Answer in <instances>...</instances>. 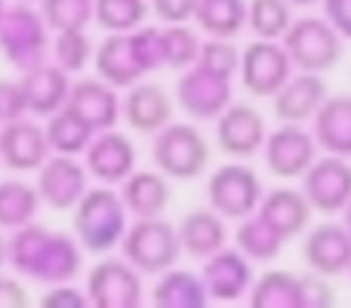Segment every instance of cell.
<instances>
[{
    "instance_id": "cell-36",
    "label": "cell",
    "mask_w": 351,
    "mask_h": 308,
    "mask_svg": "<svg viewBox=\"0 0 351 308\" xmlns=\"http://www.w3.org/2000/svg\"><path fill=\"white\" fill-rule=\"evenodd\" d=\"M200 37L188 25H164L160 28V56H164V68L173 71H185L197 62L200 56Z\"/></svg>"
},
{
    "instance_id": "cell-22",
    "label": "cell",
    "mask_w": 351,
    "mask_h": 308,
    "mask_svg": "<svg viewBox=\"0 0 351 308\" xmlns=\"http://www.w3.org/2000/svg\"><path fill=\"white\" fill-rule=\"evenodd\" d=\"M327 96H330V90H327L324 74L299 71L274 93V99H271L274 117L280 123H308V121H315V115L327 102Z\"/></svg>"
},
{
    "instance_id": "cell-30",
    "label": "cell",
    "mask_w": 351,
    "mask_h": 308,
    "mask_svg": "<svg viewBox=\"0 0 351 308\" xmlns=\"http://www.w3.org/2000/svg\"><path fill=\"white\" fill-rule=\"evenodd\" d=\"M43 200L37 185L31 182H0V228L3 231H16L22 225L37 222V213H40Z\"/></svg>"
},
{
    "instance_id": "cell-51",
    "label": "cell",
    "mask_w": 351,
    "mask_h": 308,
    "mask_svg": "<svg viewBox=\"0 0 351 308\" xmlns=\"http://www.w3.org/2000/svg\"><path fill=\"white\" fill-rule=\"evenodd\" d=\"M348 274H351V272H348Z\"/></svg>"
},
{
    "instance_id": "cell-9",
    "label": "cell",
    "mask_w": 351,
    "mask_h": 308,
    "mask_svg": "<svg viewBox=\"0 0 351 308\" xmlns=\"http://www.w3.org/2000/svg\"><path fill=\"white\" fill-rule=\"evenodd\" d=\"M241 86L256 99H274V93L293 78L290 53L280 40H262L256 37L253 43L241 49Z\"/></svg>"
},
{
    "instance_id": "cell-31",
    "label": "cell",
    "mask_w": 351,
    "mask_h": 308,
    "mask_svg": "<svg viewBox=\"0 0 351 308\" xmlns=\"http://www.w3.org/2000/svg\"><path fill=\"white\" fill-rule=\"evenodd\" d=\"M47 139H49V148L53 154H74V157H84V152L90 148L93 136L96 130L84 121L80 115H74L71 108H59L56 115L47 117Z\"/></svg>"
},
{
    "instance_id": "cell-7",
    "label": "cell",
    "mask_w": 351,
    "mask_h": 308,
    "mask_svg": "<svg viewBox=\"0 0 351 308\" xmlns=\"http://www.w3.org/2000/svg\"><path fill=\"white\" fill-rule=\"evenodd\" d=\"M342 40H346V37L330 25L327 16L293 19L287 34L280 37L284 49L290 53L293 68H296V71H311V74H327L339 65Z\"/></svg>"
},
{
    "instance_id": "cell-24",
    "label": "cell",
    "mask_w": 351,
    "mask_h": 308,
    "mask_svg": "<svg viewBox=\"0 0 351 308\" xmlns=\"http://www.w3.org/2000/svg\"><path fill=\"white\" fill-rule=\"evenodd\" d=\"M259 213L274 231H278L284 241H293V237L305 235L311 228V216H315V206L308 204L302 188H271V191L262 194Z\"/></svg>"
},
{
    "instance_id": "cell-45",
    "label": "cell",
    "mask_w": 351,
    "mask_h": 308,
    "mask_svg": "<svg viewBox=\"0 0 351 308\" xmlns=\"http://www.w3.org/2000/svg\"><path fill=\"white\" fill-rule=\"evenodd\" d=\"M25 305H31L25 284H19L16 278H3L0 274V308H25Z\"/></svg>"
},
{
    "instance_id": "cell-27",
    "label": "cell",
    "mask_w": 351,
    "mask_h": 308,
    "mask_svg": "<svg viewBox=\"0 0 351 308\" xmlns=\"http://www.w3.org/2000/svg\"><path fill=\"white\" fill-rule=\"evenodd\" d=\"M311 133H315L321 152L351 161V93L327 96V102L311 121Z\"/></svg>"
},
{
    "instance_id": "cell-37",
    "label": "cell",
    "mask_w": 351,
    "mask_h": 308,
    "mask_svg": "<svg viewBox=\"0 0 351 308\" xmlns=\"http://www.w3.org/2000/svg\"><path fill=\"white\" fill-rule=\"evenodd\" d=\"M40 16L49 31H84L96 22V0H40Z\"/></svg>"
},
{
    "instance_id": "cell-1",
    "label": "cell",
    "mask_w": 351,
    "mask_h": 308,
    "mask_svg": "<svg viewBox=\"0 0 351 308\" xmlns=\"http://www.w3.org/2000/svg\"><path fill=\"white\" fill-rule=\"evenodd\" d=\"M6 265L19 278L40 287L71 284L84 268V247L77 237L65 231H53L40 222H31L10 235Z\"/></svg>"
},
{
    "instance_id": "cell-17",
    "label": "cell",
    "mask_w": 351,
    "mask_h": 308,
    "mask_svg": "<svg viewBox=\"0 0 351 308\" xmlns=\"http://www.w3.org/2000/svg\"><path fill=\"white\" fill-rule=\"evenodd\" d=\"M53 154L47 127L31 117H19L0 127V163L12 173H37Z\"/></svg>"
},
{
    "instance_id": "cell-11",
    "label": "cell",
    "mask_w": 351,
    "mask_h": 308,
    "mask_svg": "<svg viewBox=\"0 0 351 308\" xmlns=\"http://www.w3.org/2000/svg\"><path fill=\"white\" fill-rule=\"evenodd\" d=\"M231 102H234V86L228 78H219L200 65H191L179 74L176 105L191 121H216Z\"/></svg>"
},
{
    "instance_id": "cell-23",
    "label": "cell",
    "mask_w": 351,
    "mask_h": 308,
    "mask_svg": "<svg viewBox=\"0 0 351 308\" xmlns=\"http://www.w3.org/2000/svg\"><path fill=\"white\" fill-rule=\"evenodd\" d=\"M22 90H25V102H28V115L43 117L56 115L59 108L68 105V93H71V74L65 68H59L56 62H40V65L22 71Z\"/></svg>"
},
{
    "instance_id": "cell-3",
    "label": "cell",
    "mask_w": 351,
    "mask_h": 308,
    "mask_svg": "<svg viewBox=\"0 0 351 308\" xmlns=\"http://www.w3.org/2000/svg\"><path fill=\"white\" fill-rule=\"evenodd\" d=\"M130 210L114 185H90V191L71 210V231L80 241L84 253L105 256L121 247L130 228Z\"/></svg>"
},
{
    "instance_id": "cell-48",
    "label": "cell",
    "mask_w": 351,
    "mask_h": 308,
    "mask_svg": "<svg viewBox=\"0 0 351 308\" xmlns=\"http://www.w3.org/2000/svg\"><path fill=\"white\" fill-rule=\"evenodd\" d=\"M342 222H346V225H348V231H351V204L346 206V219H342Z\"/></svg>"
},
{
    "instance_id": "cell-40",
    "label": "cell",
    "mask_w": 351,
    "mask_h": 308,
    "mask_svg": "<svg viewBox=\"0 0 351 308\" xmlns=\"http://www.w3.org/2000/svg\"><path fill=\"white\" fill-rule=\"evenodd\" d=\"M299 296H302V308H330L336 305V290L330 278L317 272H302L299 274Z\"/></svg>"
},
{
    "instance_id": "cell-49",
    "label": "cell",
    "mask_w": 351,
    "mask_h": 308,
    "mask_svg": "<svg viewBox=\"0 0 351 308\" xmlns=\"http://www.w3.org/2000/svg\"><path fill=\"white\" fill-rule=\"evenodd\" d=\"M3 10H6V0H0V16H3Z\"/></svg>"
},
{
    "instance_id": "cell-16",
    "label": "cell",
    "mask_w": 351,
    "mask_h": 308,
    "mask_svg": "<svg viewBox=\"0 0 351 308\" xmlns=\"http://www.w3.org/2000/svg\"><path fill=\"white\" fill-rule=\"evenodd\" d=\"M200 278L206 284L210 303H241L253 290V262L237 247H222L206 256L200 265Z\"/></svg>"
},
{
    "instance_id": "cell-34",
    "label": "cell",
    "mask_w": 351,
    "mask_h": 308,
    "mask_svg": "<svg viewBox=\"0 0 351 308\" xmlns=\"http://www.w3.org/2000/svg\"><path fill=\"white\" fill-rule=\"evenodd\" d=\"M293 25V6L287 0H250L247 28L262 40H280Z\"/></svg>"
},
{
    "instance_id": "cell-47",
    "label": "cell",
    "mask_w": 351,
    "mask_h": 308,
    "mask_svg": "<svg viewBox=\"0 0 351 308\" xmlns=\"http://www.w3.org/2000/svg\"><path fill=\"white\" fill-rule=\"evenodd\" d=\"M287 3H290L293 10H308V6H315V3H324V0H287Z\"/></svg>"
},
{
    "instance_id": "cell-43",
    "label": "cell",
    "mask_w": 351,
    "mask_h": 308,
    "mask_svg": "<svg viewBox=\"0 0 351 308\" xmlns=\"http://www.w3.org/2000/svg\"><path fill=\"white\" fill-rule=\"evenodd\" d=\"M40 303L53 308H84L90 305V296H86V290H80L74 284H56V287H47Z\"/></svg>"
},
{
    "instance_id": "cell-21",
    "label": "cell",
    "mask_w": 351,
    "mask_h": 308,
    "mask_svg": "<svg viewBox=\"0 0 351 308\" xmlns=\"http://www.w3.org/2000/svg\"><path fill=\"white\" fill-rule=\"evenodd\" d=\"M68 108L84 117L96 133H102V130H114L123 117V99L102 78H80L71 84Z\"/></svg>"
},
{
    "instance_id": "cell-6",
    "label": "cell",
    "mask_w": 351,
    "mask_h": 308,
    "mask_svg": "<svg viewBox=\"0 0 351 308\" xmlns=\"http://www.w3.org/2000/svg\"><path fill=\"white\" fill-rule=\"evenodd\" d=\"M121 253H123V259L133 262L142 274L158 278L167 268L179 265V259H182L179 228L164 216L136 219L121 241Z\"/></svg>"
},
{
    "instance_id": "cell-8",
    "label": "cell",
    "mask_w": 351,
    "mask_h": 308,
    "mask_svg": "<svg viewBox=\"0 0 351 308\" xmlns=\"http://www.w3.org/2000/svg\"><path fill=\"white\" fill-rule=\"evenodd\" d=\"M262 194H265L262 176L243 161H231V163L216 167L210 182H206V200H210V206L219 216L231 219V222L259 210Z\"/></svg>"
},
{
    "instance_id": "cell-38",
    "label": "cell",
    "mask_w": 351,
    "mask_h": 308,
    "mask_svg": "<svg viewBox=\"0 0 351 308\" xmlns=\"http://www.w3.org/2000/svg\"><path fill=\"white\" fill-rule=\"evenodd\" d=\"M53 62L59 68H65L68 74H80L96 56V47H93L90 34L84 31H56L53 34Z\"/></svg>"
},
{
    "instance_id": "cell-50",
    "label": "cell",
    "mask_w": 351,
    "mask_h": 308,
    "mask_svg": "<svg viewBox=\"0 0 351 308\" xmlns=\"http://www.w3.org/2000/svg\"><path fill=\"white\" fill-rule=\"evenodd\" d=\"M22 3H34V0H22ZM37 3H40V0H37Z\"/></svg>"
},
{
    "instance_id": "cell-19",
    "label": "cell",
    "mask_w": 351,
    "mask_h": 308,
    "mask_svg": "<svg viewBox=\"0 0 351 308\" xmlns=\"http://www.w3.org/2000/svg\"><path fill=\"white\" fill-rule=\"evenodd\" d=\"M139 152H136L133 139L117 130H102L93 136L90 148L84 152V163L90 176L99 185H121L130 173L136 169Z\"/></svg>"
},
{
    "instance_id": "cell-20",
    "label": "cell",
    "mask_w": 351,
    "mask_h": 308,
    "mask_svg": "<svg viewBox=\"0 0 351 308\" xmlns=\"http://www.w3.org/2000/svg\"><path fill=\"white\" fill-rule=\"evenodd\" d=\"M173 115H176V96H170L154 80H139L123 96V121L139 136H154L173 121Z\"/></svg>"
},
{
    "instance_id": "cell-29",
    "label": "cell",
    "mask_w": 351,
    "mask_h": 308,
    "mask_svg": "<svg viewBox=\"0 0 351 308\" xmlns=\"http://www.w3.org/2000/svg\"><path fill=\"white\" fill-rule=\"evenodd\" d=\"M284 237L259 216V213H250V216L237 219V231H234V247L247 256L250 262H274L284 250Z\"/></svg>"
},
{
    "instance_id": "cell-46",
    "label": "cell",
    "mask_w": 351,
    "mask_h": 308,
    "mask_svg": "<svg viewBox=\"0 0 351 308\" xmlns=\"http://www.w3.org/2000/svg\"><path fill=\"white\" fill-rule=\"evenodd\" d=\"M6 256H10V237H3V228H0V268L6 265Z\"/></svg>"
},
{
    "instance_id": "cell-26",
    "label": "cell",
    "mask_w": 351,
    "mask_h": 308,
    "mask_svg": "<svg viewBox=\"0 0 351 308\" xmlns=\"http://www.w3.org/2000/svg\"><path fill=\"white\" fill-rule=\"evenodd\" d=\"M182 241V253L191 259H206L216 250L228 244V228H225V216H219L213 206H200V210H188L185 216L176 222Z\"/></svg>"
},
{
    "instance_id": "cell-28",
    "label": "cell",
    "mask_w": 351,
    "mask_h": 308,
    "mask_svg": "<svg viewBox=\"0 0 351 308\" xmlns=\"http://www.w3.org/2000/svg\"><path fill=\"white\" fill-rule=\"evenodd\" d=\"M152 303L158 308H200L210 303V293H206L200 272L173 265L164 274H158L152 287Z\"/></svg>"
},
{
    "instance_id": "cell-14",
    "label": "cell",
    "mask_w": 351,
    "mask_h": 308,
    "mask_svg": "<svg viewBox=\"0 0 351 308\" xmlns=\"http://www.w3.org/2000/svg\"><path fill=\"white\" fill-rule=\"evenodd\" d=\"M90 169L84 161H77L74 154H49L43 161V167L37 169V191H40L43 206L49 210H74L77 200L90 191Z\"/></svg>"
},
{
    "instance_id": "cell-44",
    "label": "cell",
    "mask_w": 351,
    "mask_h": 308,
    "mask_svg": "<svg viewBox=\"0 0 351 308\" xmlns=\"http://www.w3.org/2000/svg\"><path fill=\"white\" fill-rule=\"evenodd\" d=\"M324 16L346 40H351V0H324Z\"/></svg>"
},
{
    "instance_id": "cell-10",
    "label": "cell",
    "mask_w": 351,
    "mask_h": 308,
    "mask_svg": "<svg viewBox=\"0 0 351 308\" xmlns=\"http://www.w3.org/2000/svg\"><path fill=\"white\" fill-rule=\"evenodd\" d=\"M145 274L127 259H99L86 272V296L96 308H136L145 299Z\"/></svg>"
},
{
    "instance_id": "cell-18",
    "label": "cell",
    "mask_w": 351,
    "mask_h": 308,
    "mask_svg": "<svg viewBox=\"0 0 351 308\" xmlns=\"http://www.w3.org/2000/svg\"><path fill=\"white\" fill-rule=\"evenodd\" d=\"M302 259L311 272L324 278H339L351 272V231L346 222H321L305 231Z\"/></svg>"
},
{
    "instance_id": "cell-12",
    "label": "cell",
    "mask_w": 351,
    "mask_h": 308,
    "mask_svg": "<svg viewBox=\"0 0 351 308\" xmlns=\"http://www.w3.org/2000/svg\"><path fill=\"white\" fill-rule=\"evenodd\" d=\"M317 145L315 133L302 127V123H280L278 130H271L265 139V167L278 179H302L308 173V167L317 161Z\"/></svg>"
},
{
    "instance_id": "cell-41",
    "label": "cell",
    "mask_w": 351,
    "mask_h": 308,
    "mask_svg": "<svg viewBox=\"0 0 351 308\" xmlns=\"http://www.w3.org/2000/svg\"><path fill=\"white\" fill-rule=\"evenodd\" d=\"M19 117H28V102H25L22 80L0 78V127Z\"/></svg>"
},
{
    "instance_id": "cell-25",
    "label": "cell",
    "mask_w": 351,
    "mask_h": 308,
    "mask_svg": "<svg viewBox=\"0 0 351 308\" xmlns=\"http://www.w3.org/2000/svg\"><path fill=\"white\" fill-rule=\"evenodd\" d=\"M170 176H164L158 167L154 169H133L127 179L121 182V198L127 204L133 219H148V216H164L170 206Z\"/></svg>"
},
{
    "instance_id": "cell-33",
    "label": "cell",
    "mask_w": 351,
    "mask_h": 308,
    "mask_svg": "<svg viewBox=\"0 0 351 308\" xmlns=\"http://www.w3.org/2000/svg\"><path fill=\"white\" fill-rule=\"evenodd\" d=\"M250 305L253 308H302V296H299V274L296 272H262V278L253 281L250 290Z\"/></svg>"
},
{
    "instance_id": "cell-5",
    "label": "cell",
    "mask_w": 351,
    "mask_h": 308,
    "mask_svg": "<svg viewBox=\"0 0 351 308\" xmlns=\"http://www.w3.org/2000/svg\"><path fill=\"white\" fill-rule=\"evenodd\" d=\"M213 145L194 123L170 121L152 136V161L164 176L176 182H191L206 173Z\"/></svg>"
},
{
    "instance_id": "cell-35",
    "label": "cell",
    "mask_w": 351,
    "mask_h": 308,
    "mask_svg": "<svg viewBox=\"0 0 351 308\" xmlns=\"http://www.w3.org/2000/svg\"><path fill=\"white\" fill-rule=\"evenodd\" d=\"M148 10V0H96V25L108 34L136 31L145 25Z\"/></svg>"
},
{
    "instance_id": "cell-32",
    "label": "cell",
    "mask_w": 351,
    "mask_h": 308,
    "mask_svg": "<svg viewBox=\"0 0 351 308\" xmlns=\"http://www.w3.org/2000/svg\"><path fill=\"white\" fill-rule=\"evenodd\" d=\"M250 0H200L194 22L206 37H237L247 28Z\"/></svg>"
},
{
    "instance_id": "cell-39",
    "label": "cell",
    "mask_w": 351,
    "mask_h": 308,
    "mask_svg": "<svg viewBox=\"0 0 351 308\" xmlns=\"http://www.w3.org/2000/svg\"><path fill=\"white\" fill-rule=\"evenodd\" d=\"M194 65L206 68V71L219 74V78L234 80L241 71V49L228 40V37H210L200 43V56Z\"/></svg>"
},
{
    "instance_id": "cell-2",
    "label": "cell",
    "mask_w": 351,
    "mask_h": 308,
    "mask_svg": "<svg viewBox=\"0 0 351 308\" xmlns=\"http://www.w3.org/2000/svg\"><path fill=\"white\" fill-rule=\"evenodd\" d=\"M93 65H96V78H102L105 84H111L114 90H130L133 84L145 80L152 71L164 68L160 28L142 25L136 31L108 34L96 47Z\"/></svg>"
},
{
    "instance_id": "cell-13",
    "label": "cell",
    "mask_w": 351,
    "mask_h": 308,
    "mask_svg": "<svg viewBox=\"0 0 351 308\" xmlns=\"http://www.w3.org/2000/svg\"><path fill=\"white\" fill-rule=\"evenodd\" d=\"M299 182H302V191H305V198H308V204L315 206V213H321V216L346 213V206L351 204L348 157H339V154L317 157Z\"/></svg>"
},
{
    "instance_id": "cell-4",
    "label": "cell",
    "mask_w": 351,
    "mask_h": 308,
    "mask_svg": "<svg viewBox=\"0 0 351 308\" xmlns=\"http://www.w3.org/2000/svg\"><path fill=\"white\" fill-rule=\"evenodd\" d=\"M53 53V31L43 22L40 10L31 3H6L0 16V56L10 62L16 71L40 65Z\"/></svg>"
},
{
    "instance_id": "cell-15",
    "label": "cell",
    "mask_w": 351,
    "mask_h": 308,
    "mask_svg": "<svg viewBox=\"0 0 351 308\" xmlns=\"http://www.w3.org/2000/svg\"><path fill=\"white\" fill-rule=\"evenodd\" d=\"M268 127L259 108L250 102H231L222 115L216 117V145L222 154L234 161H250L265 148Z\"/></svg>"
},
{
    "instance_id": "cell-42",
    "label": "cell",
    "mask_w": 351,
    "mask_h": 308,
    "mask_svg": "<svg viewBox=\"0 0 351 308\" xmlns=\"http://www.w3.org/2000/svg\"><path fill=\"white\" fill-rule=\"evenodd\" d=\"M200 0H152V12L164 25H188Z\"/></svg>"
}]
</instances>
